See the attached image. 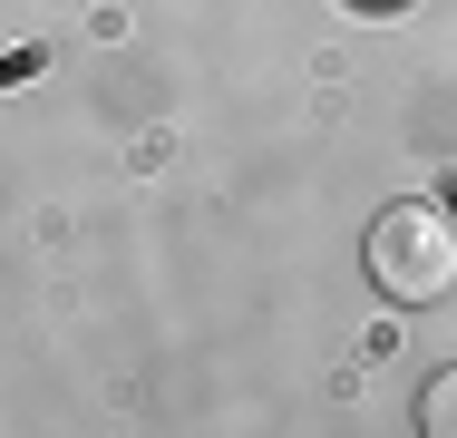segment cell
Listing matches in <instances>:
<instances>
[{"label": "cell", "instance_id": "obj_2", "mask_svg": "<svg viewBox=\"0 0 457 438\" xmlns=\"http://www.w3.org/2000/svg\"><path fill=\"white\" fill-rule=\"evenodd\" d=\"M419 429H428V438H457V370H438V380H428V400H419Z\"/></svg>", "mask_w": 457, "mask_h": 438}, {"label": "cell", "instance_id": "obj_1", "mask_svg": "<svg viewBox=\"0 0 457 438\" xmlns=\"http://www.w3.org/2000/svg\"><path fill=\"white\" fill-rule=\"evenodd\" d=\"M370 282L389 302H448L457 292V215L448 205H389L370 224Z\"/></svg>", "mask_w": 457, "mask_h": 438}]
</instances>
